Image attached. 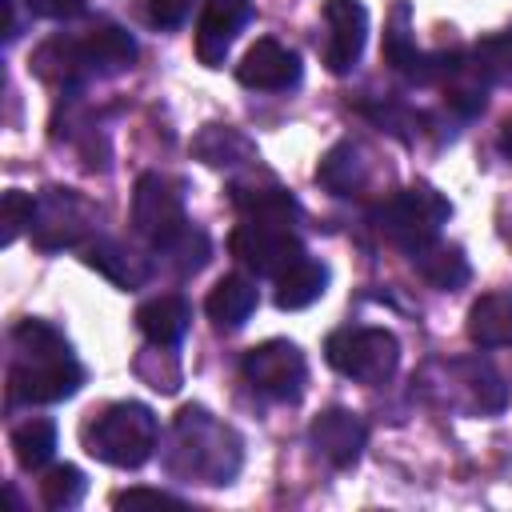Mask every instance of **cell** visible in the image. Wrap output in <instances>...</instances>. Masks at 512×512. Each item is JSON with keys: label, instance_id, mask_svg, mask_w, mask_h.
Here are the masks:
<instances>
[{"label": "cell", "instance_id": "1", "mask_svg": "<svg viewBox=\"0 0 512 512\" xmlns=\"http://www.w3.org/2000/svg\"><path fill=\"white\" fill-rule=\"evenodd\" d=\"M84 384V364L72 344L48 320H20L12 328L8 400L12 404H60Z\"/></svg>", "mask_w": 512, "mask_h": 512}, {"label": "cell", "instance_id": "2", "mask_svg": "<svg viewBox=\"0 0 512 512\" xmlns=\"http://www.w3.org/2000/svg\"><path fill=\"white\" fill-rule=\"evenodd\" d=\"M244 464V440L232 424L216 420L204 404H188L176 412L168 444H164V468L168 476L184 484H232Z\"/></svg>", "mask_w": 512, "mask_h": 512}, {"label": "cell", "instance_id": "3", "mask_svg": "<svg viewBox=\"0 0 512 512\" xmlns=\"http://www.w3.org/2000/svg\"><path fill=\"white\" fill-rule=\"evenodd\" d=\"M136 60V40L132 32H124L120 24H96L84 36H56L48 44L36 48L32 68L36 76L76 88L88 80H104V76H120L128 72Z\"/></svg>", "mask_w": 512, "mask_h": 512}, {"label": "cell", "instance_id": "4", "mask_svg": "<svg viewBox=\"0 0 512 512\" xmlns=\"http://www.w3.org/2000/svg\"><path fill=\"white\" fill-rule=\"evenodd\" d=\"M156 444H160V420L140 400L108 404L84 428V448L112 468H140L144 460H152Z\"/></svg>", "mask_w": 512, "mask_h": 512}, {"label": "cell", "instance_id": "5", "mask_svg": "<svg viewBox=\"0 0 512 512\" xmlns=\"http://www.w3.org/2000/svg\"><path fill=\"white\" fill-rule=\"evenodd\" d=\"M452 216V204L432 188V184H412V188H400L392 192L384 204L372 208V224L380 228V236H388L404 256L440 240V228L448 224Z\"/></svg>", "mask_w": 512, "mask_h": 512}, {"label": "cell", "instance_id": "6", "mask_svg": "<svg viewBox=\"0 0 512 512\" xmlns=\"http://www.w3.org/2000/svg\"><path fill=\"white\" fill-rule=\"evenodd\" d=\"M328 364L356 380V384H388L400 364V340L388 328H368V324H344L324 340Z\"/></svg>", "mask_w": 512, "mask_h": 512}, {"label": "cell", "instance_id": "7", "mask_svg": "<svg viewBox=\"0 0 512 512\" xmlns=\"http://www.w3.org/2000/svg\"><path fill=\"white\" fill-rule=\"evenodd\" d=\"M96 204H88L76 188H44L32 208V244L44 252L76 248L96 228Z\"/></svg>", "mask_w": 512, "mask_h": 512}, {"label": "cell", "instance_id": "8", "mask_svg": "<svg viewBox=\"0 0 512 512\" xmlns=\"http://www.w3.org/2000/svg\"><path fill=\"white\" fill-rule=\"evenodd\" d=\"M228 248L244 268H252L256 276H272V280L284 268H292L300 256H308L296 224L288 220H240L228 236Z\"/></svg>", "mask_w": 512, "mask_h": 512}, {"label": "cell", "instance_id": "9", "mask_svg": "<svg viewBox=\"0 0 512 512\" xmlns=\"http://www.w3.org/2000/svg\"><path fill=\"white\" fill-rule=\"evenodd\" d=\"M132 228H136V236H144L156 248L176 240L188 228L180 184L168 180L164 172H144L132 188Z\"/></svg>", "mask_w": 512, "mask_h": 512}, {"label": "cell", "instance_id": "10", "mask_svg": "<svg viewBox=\"0 0 512 512\" xmlns=\"http://www.w3.org/2000/svg\"><path fill=\"white\" fill-rule=\"evenodd\" d=\"M240 372L256 392L284 400V404H296L308 384V360L292 340H264L248 348L240 360Z\"/></svg>", "mask_w": 512, "mask_h": 512}, {"label": "cell", "instance_id": "11", "mask_svg": "<svg viewBox=\"0 0 512 512\" xmlns=\"http://www.w3.org/2000/svg\"><path fill=\"white\" fill-rule=\"evenodd\" d=\"M324 64L328 72L344 76L356 68L364 40H368V8L360 0H328L324 4Z\"/></svg>", "mask_w": 512, "mask_h": 512}, {"label": "cell", "instance_id": "12", "mask_svg": "<svg viewBox=\"0 0 512 512\" xmlns=\"http://www.w3.org/2000/svg\"><path fill=\"white\" fill-rule=\"evenodd\" d=\"M300 72H304L300 56L292 48H284L280 40H272V36L256 40L244 52V60L236 64V80L252 92H288V88L300 84Z\"/></svg>", "mask_w": 512, "mask_h": 512}, {"label": "cell", "instance_id": "13", "mask_svg": "<svg viewBox=\"0 0 512 512\" xmlns=\"http://www.w3.org/2000/svg\"><path fill=\"white\" fill-rule=\"evenodd\" d=\"M252 20V4L248 0H204L200 24H196V56L204 68H220L228 60L232 40L240 36V28Z\"/></svg>", "mask_w": 512, "mask_h": 512}, {"label": "cell", "instance_id": "14", "mask_svg": "<svg viewBox=\"0 0 512 512\" xmlns=\"http://www.w3.org/2000/svg\"><path fill=\"white\" fill-rule=\"evenodd\" d=\"M308 440H312V448H316L332 468H352V464L360 460L364 444H368V428H364V420H360L356 412H348V408H324V412L312 420Z\"/></svg>", "mask_w": 512, "mask_h": 512}, {"label": "cell", "instance_id": "15", "mask_svg": "<svg viewBox=\"0 0 512 512\" xmlns=\"http://www.w3.org/2000/svg\"><path fill=\"white\" fill-rule=\"evenodd\" d=\"M408 4L400 0L392 8V20H388V32H384V60L392 64V72H400L404 80L412 84H432L436 80V52H420L416 40H412V28H408Z\"/></svg>", "mask_w": 512, "mask_h": 512}, {"label": "cell", "instance_id": "16", "mask_svg": "<svg viewBox=\"0 0 512 512\" xmlns=\"http://www.w3.org/2000/svg\"><path fill=\"white\" fill-rule=\"evenodd\" d=\"M232 204L240 208V220H300V204L276 184V180H236L232 184Z\"/></svg>", "mask_w": 512, "mask_h": 512}, {"label": "cell", "instance_id": "17", "mask_svg": "<svg viewBox=\"0 0 512 512\" xmlns=\"http://www.w3.org/2000/svg\"><path fill=\"white\" fill-rule=\"evenodd\" d=\"M188 320H192V308L184 296H156L136 308V328L156 348H176L188 332Z\"/></svg>", "mask_w": 512, "mask_h": 512}, {"label": "cell", "instance_id": "18", "mask_svg": "<svg viewBox=\"0 0 512 512\" xmlns=\"http://www.w3.org/2000/svg\"><path fill=\"white\" fill-rule=\"evenodd\" d=\"M84 260H88L100 276H108L116 288H140V284L152 276L148 256H140L136 248H128V244H120V240H92L88 252H84Z\"/></svg>", "mask_w": 512, "mask_h": 512}, {"label": "cell", "instance_id": "19", "mask_svg": "<svg viewBox=\"0 0 512 512\" xmlns=\"http://www.w3.org/2000/svg\"><path fill=\"white\" fill-rule=\"evenodd\" d=\"M468 340L476 348H508L512 344V292H484L468 308Z\"/></svg>", "mask_w": 512, "mask_h": 512}, {"label": "cell", "instance_id": "20", "mask_svg": "<svg viewBox=\"0 0 512 512\" xmlns=\"http://www.w3.org/2000/svg\"><path fill=\"white\" fill-rule=\"evenodd\" d=\"M408 260H412V268H416L432 288H440V292H456V288H464L468 276H472L468 256H464L456 244H444V240H432V244L408 252Z\"/></svg>", "mask_w": 512, "mask_h": 512}, {"label": "cell", "instance_id": "21", "mask_svg": "<svg viewBox=\"0 0 512 512\" xmlns=\"http://www.w3.org/2000/svg\"><path fill=\"white\" fill-rule=\"evenodd\" d=\"M256 284L248 280V276H224V280H216V288L208 292V300H204V312H208V320L216 324V328H240L252 312H256Z\"/></svg>", "mask_w": 512, "mask_h": 512}, {"label": "cell", "instance_id": "22", "mask_svg": "<svg viewBox=\"0 0 512 512\" xmlns=\"http://www.w3.org/2000/svg\"><path fill=\"white\" fill-rule=\"evenodd\" d=\"M328 288V268L312 256H300L292 268H284L276 276V308L284 312H300L308 304H316Z\"/></svg>", "mask_w": 512, "mask_h": 512}, {"label": "cell", "instance_id": "23", "mask_svg": "<svg viewBox=\"0 0 512 512\" xmlns=\"http://www.w3.org/2000/svg\"><path fill=\"white\" fill-rule=\"evenodd\" d=\"M316 180H320L332 196H356V192L364 188V180H368V164H364L360 144H352V140L332 144V148L324 152L320 168H316Z\"/></svg>", "mask_w": 512, "mask_h": 512}, {"label": "cell", "instance_id": "24", "mask_svg": "<svg viewBox=\"0 0 512 512\" xmlns=\"http://www.w3.org/2000/svg\"><path fill=\"white\" fill-rule=\"evenodd\" d=\"M192 152L208 164V168H240L248 160H256V148L244 132L228 128V124H208L196 140H192Z\"/></svg>", "mask_w": 512, "mask_h": 512}, {"label": "cell", "instance_id": "25", "mask_svg": "<svg viewBox=\"0 0 512 512\" xmlns=\"http://www.w3.org/2000/svg\"><path fill=\"white\" fill-rule=\"evenodd\" d=\"M452 372H456L460 384L468 388L472 408H480V412H500V408H504L508 384H504V376H500L488 360H456Z\"/></svg>", "mask_w": 512, "mask_h": 512}, {"label": "cell", "instance_id": "26", "mask_svg": "<svg viewBox=\"0 0 512 512\" xmlns=\"http://www.w3.org/2000/svg\"><path fill=\"white\" fill-rule=\"evenodd\" d=\"M12 452H16L20 468H28V472L44 468L52 460V452H56V424L44 420V416H32V420L16 424L12 428Z\"/></svg>", "mask_w": 512, "mask_h": 512}, {"label": "cell", "instance_id": "27", "mask_svg": "<svg viewBox=\"0 0 512 512\" xmlns=\"http://www.w3.org/2000/svg\"><path fill=\"white\" fill-rule=\"evenodd\" d=\"M472 72L492 88V84H512V32H496L472 44L468 52Z\"/></svg>", "mask_w": 512, "mask_h": 512}, {"label": "cell", "instance_id": "28", "mask_svg": "<svg viewBox=\"0 0 512 512\" xmlns=\"http://www.w3.org/2000/svg\"><path fill=\"white\" fill-rule=\"evenodd\" d=\"M84 492H88V480H84V472H80L76 464H56V468H48L44 480H40V500H44L48 508H56V512L76 508V504L84 500Z\"/></svg>", "mask_w": 512, "mask_h": 512}, {"label": "cell", "instance_id": "29", "mask_svg": "<svg viewBox=\"0 0 512 512\" xmlns=\"http://www.w3.org/2000/svg\"><path fill=\"white\" fill-rule=\"evenodd\" d=\"M160 252H164V256H168V260H172V264H176L184 276H188V272H200V268L208 264L212 244H208V236H204L200 228H192V224H188V228H184L176 240H168Z\"/></svg>", "mask_w": 512, "mask_h": 512}, {"label": "cell", "instance_id": "30", "mask_svg": "<svg viewBox=\"0 0 512 512\" xmlns=\"http://www.w3.org/2000/svg\"><path fill=\"white\" fill-rule=\"evenodd\" d=\"M32 208H36V196H28V192H20V188H12V192H4V204H0V220H4V244H12L24 228H32Z\"/></svg>", "mask_w": 512, "mask_h": 512}, {"label": "cell", "instance_id": "31", "mask_svg": "<svg viewBox=\"0 0 512 512\" xmlns=\"http://www.w3.org/2000/svg\"><path fill=\"white\" fill-rule=\"evenodd\" d=\"M192 4L196 0H144V16L152 28H180L188 16H192Z\"/></svg>", "mask_w": 512, "mask_h": 512}, {"label": "cell", "instance_id": "32", "mask_svg": "<svg viewBox=\"0 0 512 512\" xmlns=\"http://www.w3.org/2000/svg\"><path fill=\"white\" fill-rule=\"evenodd\" d=\"M112 504L116 508H140V504H148V508H184L180 496L160 492V488H128V492H116Z\"/></svg>", "mask_w": 512, "mask_h": 512}, {"label": "cell", "instance_id": "33", "mask_svg": "<svg viewBox=\"0 0 512 512\" xmlns=\"http://www.w3.org/2000/svg\"><path fill=\"white\" fill-rule=\"evenodd\" d=\"M84 0H28V12L36 16H76Z\"/></svg>", "mask_w": 512, "mask_h": 512}, {"label": "cell", "instance_id": "34", "mask_svg": "<svg viewBox=\"0 0 512 512\" xmlns=\"http://www.w3.org/2000/svg\"><path fill=\"white\" fill-rule=\"evenodd\" d=\"M500 152L512 160V120H508V124H504V132H500Z\"/></svg>", "mask_w": 512, "mask_h": 512}]
</instances>
